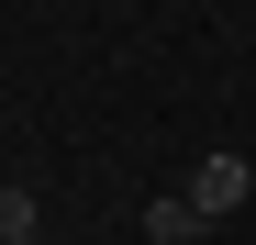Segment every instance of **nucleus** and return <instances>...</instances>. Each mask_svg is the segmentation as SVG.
I'll return each mask as SVG.
<instances>
[{
  "mask_svg": "<svg viewBox=\"0 0 256 245\" xmlns=\"http://www.w3.org/2000/svg\"><path fill=\"white\" fill-rule=\"evenodd\" d=\"M178 190L200 200V212H212V223H223V212H245V190H256V178H245V156H200V168H190Z\"/></svg>",
  "mask_w": 256,
  "mask_h": 245,
  "instance_id": "f257e3e1",
  "label": "nucleus"
},
{
  "mask_svg": "<svg viewBox=\"0 0 256 245\" xmlns=\"http://www.w3.org/2000/svg\"><path fill=\"white\" fill-rule=\"evenodd\" d=\"M200 223H212V212H200L190 190H156V200H145V234H156V245H190Z\"/></svg>",
  "mask_w": 256,
  "mask_h": 245,
  "instance_id": "f03ea898",
  "label": "nucleus"
},
{
  "mask_svg": "<svg viewBox=\"0 0 256 245\" xmlns=\"http://www.w3.org/2000/svg\"><path fill=\"white\" fill-rule=\"evenodd\" d=\"M0 234H45V212H34V190H22V178L0 190Z\"/></svg>",
  "mask_w": 256,
  "mask_h": 245,
  "instance_id": "7ed1b4c3",
  "label": "nucleus"
},
{
  "mask_svg": "<svg viewBox=\"0 0 256 245\" xmlns=\"http://www.w3.org/2000/svg\"><path fill=\"white\" fill-rule=\"evenodd\" d=\"M12 245H45V234H12Z\"/></svg>",
  "mask_w": 256,
  "mask_h": 245,
  "instance_id": "20e7f679",
  "label": "nucleus"
},
{
  "mask_svg": "<svg viewBox=\"0 0 256 245\" xmlns=\"http://www.w3.org/2000/svg\"><path fill=\"white\" fill-rule=\"evenodd\" d=\"M0 245H12V234H0Z\"/></svg>",
  "mask_w": 256,
  "mask_h": 245,
  "instance_id": "39448f33",
  "label": "nucleus"
}]
</instances>
